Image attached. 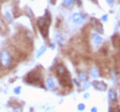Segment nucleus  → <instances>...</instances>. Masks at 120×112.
Returning <instances> with one entry per match:
<instances>
[{
  "label": "nucleus",
  "instance_id": "1",
  "mask_svg": "<svg viewBox=\"0 0 120 112\" xmlns=\"http://www.w3.org/2000/svg\"><path fill=\"white\" fill-rule=\"evenodd\" d=\"M56 74L59 78V82L63 87L65 88H71L72 87V83H71L70 75L69 72L67 71V69L65 68V66L63 64H58L57 69H56Z\"/></svg>",
  "mask_w": 120,
  "mask_h": 112
},
{
  "label": "nucleus",
  "instance_id": "2",
  "mask_svg": "<svg viewBox=\"0 0 120 112\" xmlns=\"http://www.w3.org/2000/svg\"><path fill=\"white\" fill-rule=\"evenodd\" d=\"M26 82H28L30 84L42 85V75H41V72L38 71L37 69L32 70L26 76Z\"/></svg>",
  "mask_w": 120,
  "mask_h": 112
},
{
  "label": "nucleus",
  "instance_id": "3",
  "mask_svg": "<svg viewBox=\"0 0 120 112\" xmlns=\"http://www.w3.org/2000/svg\"><path fill=\"white\" fill-rule=\"evenodd\" d=\"M49 24H50V17L48 16V18H40L37 20V25L38 28L44 37H47L48 35V28H49Z\"/></svg>",
  "mask_w": 120,
  "mask_h": 112
},
{
  "label": "nucleus",
  "instance_id": "4",
  "mask_svg": "<svg viewBox=\"0 0 120 112\" xmlns=\"http://www.w3.org/2000/svg\"><path fill=\"white\" fill-rule=\"evenodd\" d=\"M12 62V56L7 51H3L1 55V64L4 67H8Z\"/></svg>",
  "mask_w": 120,
  "mask_h": 112
},
{
  "label": "nucleus",
  "instance_id": "5",
  "mask_svg": "<svg viewBox=\"0 0 120 112\" xmlns=\"http://www.w3.org/2000/svg\"><path fill=\"white\" fill-rule=\"evenodd\" d=\"M112 43H113L114 47H119L120 46V35H114L112 38Z\"/></svg>",
  "mask_w": 120,
  "mask_h": 112
}]
</instances>
